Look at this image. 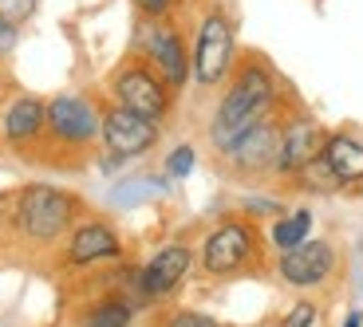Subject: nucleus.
Here are the masks:
<instances>
[{
	"instance_id": "1",
	"label": "nucleus",
	"mask_w": 363,
	"mask_h": 327,
	"mask_svg": "<svg viewBox=\"0 0 363 327\" xmlns=\"http://www.w3.org/2000/svg\"><path fill=\"white\" fill-rule=\"evenodd\" d=\"M277 103V75L269 71L264 59H245V64L233 71L229 91L221 95L218 110H213V122H209V138L218 150H225L237 134H245L257 118H264Z\"/></svg>"
},
{
	"instance_id": "2",
	"label": "nucleus",
	"mask_w": 363,
	"mask_h": 327,
	"mask_svg": "<svg viewBox=\"0 0 363 327\" xmlns=\"http://www.w3.org/2000/svg\"><path fill=\"white\" fill-rule=\"evenodd\" d=\"M75 210L79 205H75L72 193L55 190V185H28V190H20L16 205H12V221L28 241L48 245V241H60L67 233Z\"/></svg>"
},
{
	"instance_id": "3",
	"label": "nucleus",
	"mask_w": 363,
	"mask_h": 327,
	"mask_svg": "<svg viewBox=\"0 0 363 327\" xmlns=\"http://www.w3.org/2000/svg\"><path fill=\"white\" fill-rule=\"evenodd\" d=\"M233 55H237V36L233 24L221 8H209L198 24V40L190 52V71L198 79V87H218L233 71Z\"/></svg>"
},
{
	"instance_id": "4",
	"label": "nucleus",
	"mask_w": 363,
	"mask_h": 327,
	"mask_svg": "<svg viewBox=\"0 0 363 327\" xmlns=\"http://www.w3.org/2000/svg\"><path fill=\"white\" fill-rule=\"evenodd\" d=\"M111 95H115L118 107L135 110V115L150 118V122H162V118L170 115V95L174 91H170V83H166L155 67L130 59V64H123L115 71V79H111Z\"/></svg>"
},
{
	"instance_id": "5",
	"label": "nucleus",
	"mask_w": 363,
	"mask_h": 327,
	"mask_svg": "<svg viewBox=\"0 0 363 327\" xmlns=\"http://www.w3.org/2000/svg\"><path fill=\"white\" fill-rule=\"evenodd\" d=\"M229 158V166L241 173H264L277 170V154H281V122H272L269 115L257 118L245 134H237L233 142L221 150Z\"/></svg>"
},
{
	"instance_id": "6",
	"label": "nucleus",
	"mask_w": 363,
	"mask_h": 327,
	"mask_svg": "<svg viewBox=\"0 0 363 327\" xmlns=\"http://www.w3.org/2000/svg\"><path fill=\"white\" fill-rule=\"evenodd\" d=\"M253 248H257L253 229H249L245 221H225V225H218L206 236L201 264H206L209 276H229V272H237V268H245Z\"/></svg>"
},
{
	"instance_id": "7",
	"label": "nucleus",
	"mask_w": 363,
	"mask_h": 327,
	"mask_svg": "<svg viewBox=\"0 0 363 327\" xmlns=\"http://www.w3.org/2000/svg\"><path fill=\"white\" fill-rule=\"evenodd\" d=\"M99 134H103V142H107V150L115 158H138L158 142V122H150V118H143V115H135V110L115 103V107L103 115Z\"/></svg>"
},
{
	"instance_id": "8",
	"label": "nucleus",
	"mask_w": 363,
	"mask_h": 327,
	"mask_svg": "<svg viewBox=\"0 0 363 327\" xmlns=\"http://www.w3.org/2000/svg\"><path fill=\"white\" fill-rule=\"evenodd\" d=\"M48 130L67 146H83L103 130V115L83 95H55L48 103Z\"/></svg>"
},
{
	"instance_id": "9",
	"label": "nucleus",
	"mask_w": 363,
	"mask_h": 327,
	"mask_svg": "<svg viewBox=\"0 0 363 327\" xmlns=\"http://www.w3.org/2000/svg\"><path fill=\"white\" fill-rule=\"evenodd\" d=\"M332 268H336V253L328 241H300L296 248H284L277 264L281 280L292 288H316L332 276Z\"/></svg>"
},
{
	"instance_id": "10",
	"label": "nucleus",
	"mask_w": 363,
	"mask_h": 327,
	"mask_svg": "<svg viewBox=\"0 0 363 327\" xmlns=\"http://www.w3.org/2000/svg\"><path fill=\"white\" fill-rule=\"evenodd\" d=\"M146 55H150L155 71L170 83V91L186 87V79H190V52H186V40H182V32L174 24H162V20L150 24V32H146Z\"/></svg>"
},
{
	"instance_id": "11",
	"label": "nucleus",
	"mask_w": 363,
	"mask_h": 327,
	"mask_svg": "<svg viewBox=\"0 0 363 327\" xmlns=\"http://www.w3.org/2000/svg\"><path fill=\"white\" fill-rule=\"evenodd\" d=\"M324 154V130L308 118H292L289 127H281V154H277V170L284 173H304Z\"/></svg>"
},
{
	"instance_id": "12",
	"label": "nucleus",
	"mask_w": 363,
	"mask_h": 327,
	"mask_svg": "<svg viewBox=\"0 0 363 327\" xmlns=\"http://www.w3.org/2000/svg\"><path fill=\"white\" fill-rule=\"evenodd\" d=\"M48 130V103L36 99V95H20V99L9 103V110L0 115V134L12 146H28L36 142Z\"/></svg>"
},
{
	"instance_id": "13",
	"label": "nucleus",
	"mask_w": 363,
	"mask_h": 327,
	"mask_svg": "<svg viewBox=\"0 0 363 327\" xmlns=\"http://www.w3.org/2000/svg\"><path fill=\"white\" fill-rule=\"evenodd\" d=\"M190 264H194V256L186 245L158 248V253L150 256V264L143 268V288L150 292V296H170V292L190 276Z\"/></svg>"
},
{
	"instance_id": "14",
	"label": "nucleus",
	"mask_w": 363,
	"mask_h": 327,
	"mask_svg": "<svg viewBox=\"0 0 363 327\" xmlns=\"http://www.w3.org/2000/svg\"><path fill=\"white\" fill-rule=\"evenodd\" d=\"M118 236L111 225L103 221H91V225H79L72 236V245H67V260L72 264H95V260H111L118 256Z\"/></svg>"
},
{
	"instance_id": "15",
	"label": "nucleus",
	"mask_w": 363,
	"mask_h": 327,
	"mask_svg": "<svg viewBox=\"0 0 363 327\" xmlns=\"http://www.w3.org/2000/svg\"><path fill=\"white\" fill-rule=\"evenodd\" d=\"M324 166L332 170L336 182H363V142L347 134L324 138Z\"/></svg>"
},
{
	"instance_id": "16",
	"label": "nucleus",
	"mask_w": 363,
	"mask_h": 327,
	"mask_svg": "<svg viewBox=\"0 0 363 327\" xmlns=\"http://www.w3.org/2000/svg\"><path fill=\"white\" fill-rule=\"evenodd\" d=\"M308 229H312V213L308 210H296L292 217H284V221H277L272 225V245L281 248H296L300 241H308Z\"/></svg>"
},
{
	"instance_id": "17",
	"label": "nucleus",
	"mask_w": 363,
	"mask_h": 327,
	"mask_svg": "<svg viewBox=\"0 0 363 327\" xmlns=\"http://www.w3.org/2000/svg\"><path fill=\"white\" fill-rule=\"evenodd\" d=\"M162 190H166V182H158V178H130V182H118L115 190H111V201H115V205L150 201V197H158Z\"/></svg>"
},
{
	"instance_id": "18",
	"label": "nucleus",
	"mask_w": 363,
	"mask_h": 327,
	"mask_svg": "<svg viewBox=\"0 0 363 327\" xmlns=\"http://www.w3.org/2000/svg\"><path fill=\"white\" fill-rule=\"evenodd\" d=\"M130 304L123 300H103L95 304V308L87 311V319H83V327H130Z\"/></svg>"
},
{
	"instance_id": "19",
	"label": "nucleus",
	"mask_w": 363,
	"mask_h": 327,
	"mask_svg": "<svg viewBox=\"0 0 363 327\" xmlns=\"http://www.w3.org/2000/svg\"><path fill=\"white\" fill-rule=\"evenodd\" d=\"M32 12H36V0H0V16L12 20V24L32 20Z\"/></svg>"
},
{
	"instance_id": "20",
	"label": "nucleus",
	"mask_w": 363,
	"mask_h": 327,
	"mask_svg": "<svg viewBox=\"0 0 363 327\" xmlns=\"http://www.w3.org/2000/svg\"><path fill=\"white\" fill-rule=\"evenodd\" d=\"M194 170V146H178L170 158H166V173L170 178H186Z\"/></svg>"
},
{
	"instance_id": "21",
	"label": "nucleus",
	"mask_w": 363,
	"mask_h": 327,
	"mask_svg": "<svg viewBox=\"0 0 363 327\" xmlns=\"http://www.w3.org/2000/svg\"><path fill=\"white\" fill-rule=\"evenodd\" d=\"M16 44H20V24H12V20L0 16V64L16 52Z\"/></svg>"
},
{
	"instance_id": "22",
	"label": "nucleus",
	"mask_w": 363,
	"mask_h": 327,
	"mask_svg": "<svg viewBox=\"0 0 363 327\" xmlns=\"http://www.w3.org/2000/svg\"><path fill=\"white\" fill-rule=\"evenodd\" d=\"M174 8V0H135V12L146 20H166Z\"/></svg>"
},
{
	"instance_id": "23",
	"label": "nucleus",
	"mask_w": 363,
	"mask_h": 327,
	"mask_svg": "<svg viewBox=\"0 0 363 327\" xmlns=\"http://www.w3.org/2000/svg\"><path fill=\"white\" fill-rule=\"evenodd\" d=\"M312 319H316V308L312 304H296L277 327H312Z\"/></svg>"
},
{
	"instance_id": "24",
	"label": "nucleus",
	"mask_w": 363,
	"mask_h": 327,
	"mask_svg": "<svg viewBox=\"0 0 363 327\" xmlns=\"http://www.w3.org/2000/svg\"><path fill=\"white\" fill-rule=\"evenodd\" d=\"M166 327H221V323L218 319H209V316H201V311H178Z\"/></svg>"
},
{
	"instance_id": "25",
	"label": "nucleus",
	"mask_w": 363,
	"mask_h": 327,
	"mask_svg": "<svg viewBox=\"0 0 363 327\" xmlns=\"http://www.w3.org/2000/svg\"><path fill=\"white\" fill-rule=\"evenodd\" d=\"M344 327H363V311H352V316H347V323Z\"/></svg>"
},
{
	"instance_id": "26",
	"label": "nucleus",
	"mask_w": 363,
	"mask_h": 327,
	"mask_svg": "<svg viewBox=\"0 0 363 327\" xmlns=\"http://www.w3.org/2000/svg\"><path fill=\"white\" fill-rule=\"evenodd\" d=\"M4 210H9V197H0V229H4Z\"/></svg>"
}]
</instances>
